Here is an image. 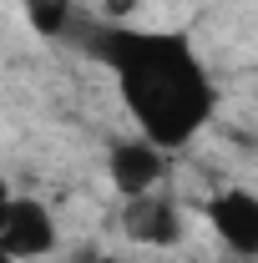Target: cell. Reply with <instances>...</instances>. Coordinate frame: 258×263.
Masks as SVG:
<instances>
[{"instance_id":"6da1fadb","label":"cell","mask_w":258,"mask_h":263,"mask_svg":"<svg viewBox=\"0 0 258 263\" xmlns=\"http://www.w3.org/2000/svg\"><path fill=\"white\" fill-rule=\"evenodd\" d=\"M81 46L106 66L117 97L147 137L167 157L193 147L218 111V86L193 41L162 26H132V21H91L81 26Z\"/></svg>"},{"instance_id":"7a4b0ae2","label":"cell","mask_w":258,"mask_h":263,"mask_svg":"<svg viewBox=\"0 0 258 263\" xmlns=\"http://www.w3.org/2000/svg\"><path fill=\"white\" fill-rule=\"evenodd\" d=\"M56 243H61L56 213H51L41 197H15V193H10L5 218H0V263H31V258H46Z\"/></svg>"},{"instance_id":"3957f363","label":"cell","mask_w":258,"mask_h":263,"mask_svg":"<svg viewBox=\"0 0 258 263\" xmlns=\"http://www.w3.org/2000/svg\"><path fill=\"white\" fill-rule=\"evenodd\" d=\"M106 177H112V187L122 197H142L162 187L167 182V152L152 147L147 137H117L112 147H106Z\"/></svg>"},{"instance_id":"277c9868","label":"cell","mask_w":258,"mask_h":263,"mask_svg":"<svg viewBox=\"0 0 258 263\" xmlns=\"http://www.w3.org/2000/svg\"><path fill=\"white\" fill-rule=\"evenodd\" d=\"M202 213H208L213 233L223 238L233 253H243V258L258 253V193H248V187H223V193L208 197Z\"/></svg>"},{"instance_id":"5b68a950","label":"cell","mask_w":258,"mask_h":263,"mask_svg":"<svg viewBox=\"0 0 258 263\" xmlns=\"http://www.w3.org/2000/svg\"><path fill=\"white\" fill-rule=\"evenodd\" d=\"M122 223H127V238L147 243V248H167V243L182 238V208H177V197H167L162 187H152V193H142V197H127Z\"/></svg>"},{"instance_id":"8992f818","label":"cell","mask_w":258,"mask_h":263,"mask_svg":"<svg viewBox=\"0 0 258 263\" xmlns=\"http://www.w3.org/2000/svg\"><path fill=\"white\" fill-rule=\"evenodd\" d=\"M26 10H31V21L41 26V31H61L71 0H26Z\"/></svg>"},{"instance_id":"52a82bcc","label":"cell","mask_w":258,"mask_h":263,"mask_svg":"<svg viewBox=\"0 0 258 263\" xmlns=\"http://www.w3.org/2000/svg\"><path fill=\"white\" fill-rule=\"evenodd\" d=\"M91 263H127V258H91Z\"/></svg>"}]
</instances>
